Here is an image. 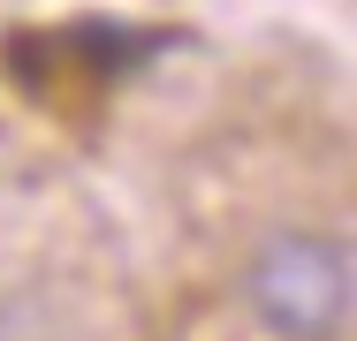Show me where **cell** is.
Listing matches in <instances>:
<instances>
[{
	"instance_id": "cell-1",
	"label": "cell",
	"mask_w": 357,
	"mask_h": 341,
	"mask_svg": "<svg viewBox=\"0 0 357 341\" xmlns=\"http://www.w3.org/2000/svg\"><path fill=\"white\" fill-rule=\"evenodd\" d=\"M243 311L266 341H350V243L335 228H266L243 258Z\"/></svg>"
}]
</instances>
